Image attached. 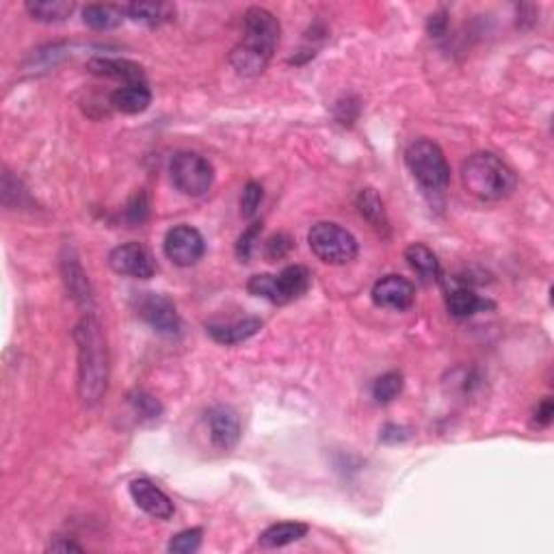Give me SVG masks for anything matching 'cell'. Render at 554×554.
Here are the masks:
<instances>
[{
    "mask_svg": "<svg viewBox=\"0 0 554 554\" xmlns=\"http://www.w3.org/2000/svg\"><path fill=\"white\" fill-rule=\"evenodd\" d=\"M78 349V396L87 407L98 405L109 388V345L102 325L93 315H85L74 327Z\"/></svg>",
    "mask_w": 554,
    "mask_h": 554,
    "instance_id": "6da1fadb",
    "label": "cell"
},
{
    "mask_svg": "<svg viewBox=\"0 0 554 554\" xmlns=\"http://www.w3.org/2000/svg\"><path fill=\"white\" fill-rule=\"evenodd\" d=\"M279 20L264 7H249L243 16V39L234 46L230 63L240 76H258L267 70L279 43Z\"/></svg>",
    "mask_w": 554,
    "mask_h": 554,
    "instance_id": "7a4b0ae2",
    "label": "cell"
},
{
    "mask_svg": "<svg viewBox=\"0 0 554 554\" xmlns=\"http://www.w3.org/2000/svg\"><path fill=\"white\" fill-rule=\"evenodd\" d=\"M462 184L480 202H500L516 191L518 176L492 152H477L462 165Z\"/></svg>",
    "mask_w": 554,
    "mask_h": 554,
    "instance_id": "3957f363",
    "label": "cell"
},
{
    "mask_svg": "<svg viewBox=\"0 0 554 554\" xmlns=\"http://www.w3.org/2000/svg\"><path fill=\"white\" fill-rule=\"evenodd\" d=\"M405 163L416 183L426 193H444L450 184V165L442 148L431 139H416L407 145Z\"/></svg>",
    "mask_w": 554,
    "mask_h": 554,
    "instance_id": "277c9868",
    "label": "cell"
},
{
    "mask_svg": "<svg viewBox=\"0 0 554 554\" xmlns=\"http://www.w3.org/2000/svg\"><path fill=\"white\" fill-rule=\"evenodd\" d=\"M312 286V273L303 264H291L284 269L279 276H269V273H260V276H252L247 282V291L254 297L267 299V301L277 303H291L295 299L303 297Z\"/></svg>",
    "mask_w": 554,
    "mask_h": 554,
    "instance_id": "5b68a950",
    "label": "cell"
},
{
    "mask_svg": "<svg viewBox=\"0 0 554 554\" xmlns=\"http://www.w3.org/2000/svg\"><path fill=\"white\" fill-rule=\"evenodd\" d=\"M308 245L321 262L342 267L355 260L360 245L347 228L333 222H318L308 232Z\"/></svg>",
    "mask_w": 554,
    "mask_h": 554,
    "instance_id": "8992f818",
    "label": "cell"
},
{
    "mask_svg": "<svg viewBox=\"0 0 554 554\" xmlns=\"http://www.w3.org/2000/svg\"><path fill=\"white\" fill-rule=\"evenodd\" d=\"M169 176L176 189L186 198H202L215 183L213 165L195 152H178L169 163Z\"/></svg>",
    "mask_w": 554,
    "mask_h": 554,
    "instance_id": "52a82bcc",
    "label": "cell"
},
{
    "mask_svg": "<svg viewBox=\"0 0 554 554\" xmlns=\"http://www.w3.org/2000/svg\"><path fill=\"white\" fill-rule=\"evenodd\" d=\"M165 256L178 267H193L202 260L206 252V240L198 228L191 225H176L165 234Z\"/></svg>",
    "mask_w": 554,
    "mask_h": 554,
    "instance_id": "ba28073f",
    "label": "cell"
},
{
    "mask_svg": "<svg viewBox=\"0 0 554 554\" xmlns=\"http://www.w3.org/2000/svg\"><path fill=\"white\" fill-rule=\"evenodd\" d=\"M137 315L160 336H176L180 332V315L176 303L159 293H144L137 299Z\"/></svg>",
    "mask_w": 554,
    "mask_h": 554,
    "instance_id": "9c48e42d",
    "label": "cell"
},
{
    "mask_svg": "<svg viewBox=\"0 0 554 554\" xmlns=\"http://www.w3.org/2000/svg\"><path fill=\"white\" fill-rule=\"evenodd\" d=\"M109 267L117 276L137 277V279H150L156 273L154 258L144 245L139 243H126L115 247L109 254Z\"/></svg>",
    "mask_w": 554,
    "mask_h": 554,
    "instance_id": "30bf717a",
    "label": "cell"
},
{
    "mask_svg": "<svg viewBox=\"0 0 554 554\" xmlns=\"http://www.w3.org/2000/svg\"><path fill=\"white\" fill-rule=\"evenodd\" d=\"M371 297H372V301H375V306L386 308V310L403 312L414 306L416 288L407 277L386 276V277H381L379 282H375V286H372V291H371Z\"/></svg>",
    "mask_w": 554,
    "mask_h": 554,
    "instance_id": "8fae6325",
    "label": "cell"
},
{
    "mask_svg": "<svg viewBox=\"0 0 554 554\" xmlns=\"http://www.w3.org/2000/svg\"><path fill=\"white\" fill-rule=\"evenodd\" d=\"M130 496L137 507L156 519H171L176 513L174 503L150 479H135L130 483Z\"/></svg>",
    "mask_w": 554,
    "mask_h": 554,
    "instance_id": "7c38bea8",
    "label": "cell"
},
{
    "mask_svg": "<svg viewBox=\"0 0 554 554\" xmlns=\"http://www.w3.org/2000/svg\"><path fill=\"white\" fill-rule=\"evenodd\" d=\"M210 440L219 450H230L240 440V418L232 407L217 405L208 411Z\"/></svg>",
    "mask_w": 554,
    "mask_h": 554,
    "instance_id": "4fadbf2b",
    "label": "cell"
},
{
    "mask_svg": "<svg viewBox=\"0 0 554 554\" xmlns=\"http://www.w3.org/2000/svg\"><path fill=\"white\" fill-rule=\"evenodd\" d=\"M87 70L96 76L115 78V81H124L126 85H137V82H145L144 67L139 63L129 61V59H111V57H93L87 63Z\"/></svg>",
    "mask_w": 554,
    "mask_h": 554,
    "instance_id": "5bb4252c",
    "label": "cell"
},
{
    "mask_svg": "<svg viewBox=\"0 0 554 554\" xmlns=\"http://www.w3.org/2000/svg\"><path fill=\"white\" fill-rule=\"evenodd\" d=\"M152 105V91L145 82L137 85H124L111 93V106L115 111L126 113V115H137V113L148 111Z\"/></svg>",
    "mask_w": 554,
    "mask_h": 554,
    "instance_id": "9a60e30c",
    "label": "cell"
},
{
    "mask_svg": "<svg viewBox=\"0 0 554 554\" xmlns=\"http://www.w3.org/2000/svg\"><path fill=\"white\" fill-rule=\"evenodd\" d=\"M260 330H262V321L260 318H243V321L225 323V325H208L206 332L219 345H240V342L256 336Z\"/></svg>",
    "mask_w": 554,
    "mask_h": 554,
    "instance_id": "2e32d148",
    "label": "cell"
},
{
    "mask_svg": "<svg viewBox=\"0 0 554 554\" xmlns=\"http://www.w3.org/2000/svg\"><path fill=\"white\" fill-rule=\"evenodd\" d=\"M405 260L411 267V271L418 273V277L423 279V282L431 284L440 279V273H442V269H440V260L429 247H426V245L423 243L410 245V247L405 249Z\"/></svg>",
    "mask_w": 554,
    "mask_h": 554,
    "instance_id": "e0dca14e",
    "label": "cell"
},
{
    "mask_svg": "<svg viewBox=\"0 0 554 554\" xmlns=\"http://www.w3.org/2000/svg\"><path fill=\"white\" fill-rule=\"evenodd\" d=\"M126 20V9L120 4H87L82 9V22L93 31H113Z\"/></svg>",
    "mask_w": 554,
    "mask_h": 554,
    "instance_id": "ac0fdd59",
    "label": "cell"
},
{
    "mask_svg": "<svg viewBox=\"0 0 554 554\" xmlns=\"http://www.w3.org/2000/svg\"><path fill=\"white\" fill-rule=\"evenodd\" d=\"M126 16L135 20V22L148 24V27H160V24L169 22L176 16V7L171 3H154V0H145V3H130L124 4Z\"/></svg>",
    "mask_w": 554,
    "mask_h": 554,
    "instance_id": "d6986e66",
    "label": "cell"
},
{
    "mask_svg": "<svg viewBox=\"0 0 554 554\" xmlns=\"http://www.w3.org/2000/svg\"><path fill=\"white\" fill-rule=\"evenodd\" d=\"M28 16L43 24H59L66 22L74 13L76 4L70 0H28L24 4Z\"/></svg>",
    "mask_w": 554,
    "mask_h": 554,
    "instance_id": "ffe728a7",
    "label": "cell"
},
{
    "mask_svg": "<svg viewBox=\"0 0 554 554\" xmlns=\"http://www.w3.org/2000/svg\"><path fill=\"white\" fill-rule=\"evenodd\" d=\"M61 269H63V279H66L67 291L72 293V297L76 299L81 306H91L93 297H91V286L90 279H87L85 271H82L81 262H78L76 256H66L61 260Z\"/></svg>",
    "mask_w": 554,
    "mask_h": 554,
    "instance_id": "44dd1931",
    "label": "cell"
},
{
    "mask_svg": "<svg viewBox=\"0 0 554 554\" xmlns=\"http://www.w3.org/2000/svg\"><path fill=\"white\" fill-rule=\"evenodd\" d=\"M308 535V524L303 522H279L264 528L260 533L258 543L262 548H284L288 543H295Z\"/></svg>",
    "mask_w": 554,
    "mask_h": 554,
    "instance_id": "7402d4cb",
    "label": "cell"
},
{
    "mask_svg": "<svg viewBox=\"0 0 554 554\" xmlns=\"http://www.w3.org/2000/svg\"><path fill=\"white\" fill-rule=\"evenodd\" d=\"M357 210H360L362 217L369 222L377 232H388V215H386L384 202H381L379 193L375 189H362L357 195Z\"/></svg>",
    "mask_w": 554,
    "mask_h": 554,
    "instance_id": "603a6c76",
    "label": "cell"
},
{
    "mask_svg": "<svg viewBox=\"0 0 554 554\" xmlns=\"http://www.w3.org/2000/svg\"><path fill=\"white\" fill-rule=\"evenodd\" d=\"M485 306H488V303L468 286H457L455 291L449 293V297H446V308H449V312L455 318L474 316L479 310H483Z\"/></svg>",
    "mask_w": 554,
    "mask_h": 554,
    "instance_id": "cb8c5ba5",
    "label": "cell"
},
{
    "mask_svg": "<svg viewBox=\"0 0 554 554\" xmlns=\"http://www.w3.org/2000/svg\"><path fill=\"white\" fill-rule=\"evenodd\" d=\"M403 392V375L396 371L386 372V375L377 377L375 384H372V399L379 405H388L396 396Z\"/></svg>",
    "mask_w": 554,
    "mask_h": 554,
    "instance_id": "d4e9b609",
    "label": "cell"
},
{
    "mask_svg": "<svg viewBox=\"0 0 554 554\" xmlns=\"http://www.w3.org/2000/svg\"><path fill=\"white\" fill-rule=\"evenodd\" d=\"M129 403L132 410H135V414L144 420H156V418H160V414H163V405H160V401L145 390L130 392Z\"/></svg>",
    "mask_w": 554,
    "mask_h": 554,
    "instance_id": "484cf974",
    "label": "cell"
},
{
    "mask_svg": "<svg viewBox=\"0 0 554 554\" xmlns=\"http://www.w3.org/2000/svg\"><path fill=\"white\" fill-rule=\"evenodd\" d=\"M202 528H186V531L178 533L174 539L169 542L167 550L176 552V554H191L198 552L199 546H202Z\"/></svg>",
    "mask_w": 554,
    "mask_h": 554,
    "instance_id": "4316f807",
    "label": "cell"
},
{
    "mask_svg": "<svg viewBox=\"0 0 554 554\" xmlns=\"http://www.w3.org/2000/svg\"><path fill=\"white\" fill-rule=\"evenodd\" d=\"M150 215V202H148V195L144 193V191H139V193L135 195V198L130 199L129 204H126L124 208V222L130 225V228H135V225H141L148 219Z\"/></svg>",
    "mask_w": 554,
    "mask_h": 554,
    "instance_id": "83f0119b",
    "label": "cell"
},
{
    "mask_svg": "<svg viewBox=\"0 0 554 554\" xmlns=\"http://www.w3.org/2000/svg\"><path fill=\"white\" fill-rule=\"evenodd\" d=\"M262 202V186L258 183H247L240 195V215L247 219H252L256 215L258 206Z\"/></svg>",
    "mask_w": 554,
    "mask_h": 554,
    "instance_id": "f1b7e54d",
    "label": "cell"
},
{
    "mask_svg": "<svg viewBox=\"0 0 554 554\" xmlns=\"http://www.w3.org/2000/svg\"><path fill=\"white\" fill-rule=\"evenodd\" d=\"M293 249V238L288 237V234H276V237H271L264 243V256H267L269 260H282L286 258L288 254H291Z\"/></svg>",
    "mask_w": 554,
    "mask_h": 554,
    "instance_id": "f546056e",
    "label": "cell"
},
{
    "mask_svg": "<svg viewBox=\"0 0 554 554\" xmlns=\"http://www.w3.org/2000/svg\"><path fill=\"white\" fill-rule=\"evenodd\" d=\"M260 230H262V223H254L252 228L245 230V232L240 234V238L237 243V256L240 258V262H249V258H252L254 243H256Z\"/></svg>",
    "mask_w": 554,
    "mask_h": 554,
    "instance_id": "4dcf8cb0",
    "label": "cell"
},
{
    "mask_svg": "<svg viewBox=\"0 0 554 554\" xmlns=\"http://www.w3.org/2000/svg\"><path fill=\"white\" fill-rule=\"evenodd\" d=\"M552 416H554V405H552V399H543L542 403L537 405L535 410V425L539 426H548L552 423Z\"/></svg>",
    "mask_w": 554,
    "mask_h": 554,
    "instance_id": "1f68e13d",
    "label": "cell"
},
{
    "mask_svg": "<svg viewBox=\"0 0 554 554\" xmlns=\"http://www.w3.org/2000/svg\"><path fill=\"white\" fill-rule=\"evenodd\" d=\"M407 438H410V431L403 429V426L388 425L381 431V440H384V442H403Z\"/></svg>",
    "mask_w": 554,
    "mask_h": 554,
    "instance_id": "d6a6232c",
    "label": "cell"
},
{
    "mask_svg": "<svg viewBox=\"0 0 554 554\" xmlns=\"http://www.w3.org/2000/svg\"><path fill=\"white\" fill-rule=\"evenodd\" d=\"M446 27H449V20H446L444 13H435V16L429 18V24H426L431 37H442L446 33Z\"/></svg>",
    "mask_w": 554,
    "mask_h": 554,
    "instance_id": "836d02e7",
    "label": "cell"
},
{
    "mask_svg": "<svg viewBox=\"0 0 554 554\" xmlns=\"http://www.w3.org/2000/svg\"><path fill=\"white\" fill-rule=\"evenodd\" d=\"M48 550L51 552H82V546L81 543L72 542V539H57V542H52L51 546H48Z\"/></svg>",
    "mask_w": 554,
    "mask_h": 554,
    "instance_id": "e575fe53",
    "label": "cell"
}]
</instances>
